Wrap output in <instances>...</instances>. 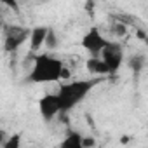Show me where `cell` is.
<instances>
[{"instance_id":"obj_1","label":"cell","mask_w":148,"mask_h":148,"mask_svg":"<svg viewBox=\"0 0 148 148\" xmlns=\"http://www.w3.org/2000/svg\"><path fill=\"white\" fill-rule=\"evenodd\" d=\"M66 75H68V71L63 66L61 59L52 58L49 54H38L33 58V66L26 77V82H30V84H51V82H59Z\"/></svg>"},{"instance_id":"obj_2","label":"cell","mask_w":148,"mask_h":148,"mask_svg":"<svg viewBox=\"0 0 148 148\" xmlns=\"http://www.w3.org/2000/svg\"><path fill=\"white\" fill-rule=\"evenodd\" d=\"M99 84V79H89V80H75V82H64L58 87V98L61 105V112H70L79 103H82L87 94Z\"/></svg>"},{"instance_id":"obj_3","label":"cell","mask_w":148,"mask_h":148,"mask_svg":"<svg viewBox=\"0 0 148 148\" xmlns=\"http://www.w3.org/2000/svg\"><path fill=\"white\" fill-rule=\"evenodd\" d=\"M108 44H110V40H106L96 26H92V28L82 37V47L91 54V58H99L101 52L105 51V47H106Z\"/></svg>"},{"instance_id":"obj_4","label":"cell","mask_w":148,"mask_h":148,"mask_svg":"<svg viewBox=\"0 0 148 148\" xmlns=\"http://www.w3.org/2000/svg\"><path fill=\"white\" fill-rule=\"evenodd\" d=\"M32 30L23 28V26H7L5 30V40H4V49L5 52H14L18 51L26 40H30Z\"/></svg>"},{"instance_id":"obj_5","label":"cell","mask_w":148,"mask_h":148,"mask_svg":"<svg viewBox=\"0 0 148 148\" xmlns=\"http://www.w3.org/2000/svg\"><path fill=\"white\" fill-rule=\"evenodd\" d=\"M101 59L110 68V73H117L119 68L124 63V49H122V45L119 42H110L105 47V51L101 52Z\"/></svg>"},{"instance_id":"obj_6","label":"cell","mask_w":148,"mask_h":148,"mask_svg":"<svg viewBox=\"0 0 148 148\" xmlns=\"http://www.w3.org/2000/svg\"><path fill=\"white\" fill-rule=\"evenodd\" d=\"M38 112H40V117L45 120V122H51L52 119H56V115L63 113L61 112V105H59V98L58 94H45L40 98L38 101Z\"/></svg>"},{"instance_id":"obj_7","label":"cell","mask_w":148,"mask_h":148,"mask_svg":"<svg viewBox=\"0 0 148 148\" xmlns=\"http://www.w3.org/2000/svg\"><path fill=\"white\" fill-rule=\"evenodd\" d=\"M49 30L51 28H47V26H37V28L32 30V35H30V49H32V52H37L38 49H42V45H45Z\"/></svg>"},{"instance_id":"obj_8","label":"cell","mask_w":148,"mask_h":148,"mask_svg":"<svg viewBox=\"0 0 148 148\" xmlns=\"http://www.w3.org/2000/svg\"><path fill=\"white\" fill-rule=\"evenodd\" d=\"M86 66H87V70L91 73H94V75H98V77L110 75V68L106 66V63L101 58H89L87 63H86Z\"/></svg>"},{"instance_id":"obj_9","label":"cell","mask_w":148,"mask_h":148,"mask_svg":"<svg viewBox=\"0 0 148 148\" xmlns=\"http://www.w3.org/2000/svg\"><path fill=\"white\" fill-rule=\"evenodd\" d=\"M59 148H84V136L77 131H70L61 141Z\"/></svg>"},{"instance_id":"obj_10","label":"cell","mask_w":148,"mask_h":148,"mask_svg":"<svg viewBox=\"0 0 148 148\" xmlns=\"http://www.w3.org/2000/svg\"><path fill=\"white\" fill-rule=\"evenodd\" d=\"M127 64H129V68H131L134 73H139V71L145 68V64H146V58H145L143 54H134V56H131V58L127 59Z\"/></svg>"},{"instance_id":"obj_11","label":"cell","mask_w":148,"mask_h":148,"mask_svg":"<svg viewBox=\"0 0 148 148\" xmlns=\"http://www.w3.org/2000/svg\"><path fill=\"white\" fill-rule=\"evenodd\" d=\"M2 148H21V134L16 132V134L9 136V138L2 143Z\"/></svg>"},{"instance_id":"obj_12","label":"cell","mask_w":148,"mask_h":148,"mask_svg":"<svg viewBox=\"0 0 148 148\" xmlns=\"http://www.w3.org/2000/svg\"><path fill=\"white\" fill-rule=\"evenodd\" d=\"M45 47H49V49H54V47H58V37H56V33H54L52 30H49L47 40H45Z\"/></svg>"},{"instance_id":"obj_13","label":"cell","mask_w":148,"mask_h":148,"mask_svg":"<svg viewBox=\"0 0 148 148\" xmlns=\"http://www.w3.org/2000/svg\"><path fill=\"white\" fill-rule=\"evenodd\" d=\"M94 143H96V141H94L92 136H86V138H84V148H92Z\"/></svg>"},{"instance_id":"obj_14","label":"cell","mask_w":148,"mask_h":148,"mask_svg":"<svg viewBox=\"0 0 148 148\" xmlns=\"http://www.w3.org/2000/svg\"><path fill=\"white\" fill-rule=\"evenodd\" d=\"M127 141H129V138H127V136H122V139H120V143H122V145H125Z\"/></svg>"}]
</instances>
